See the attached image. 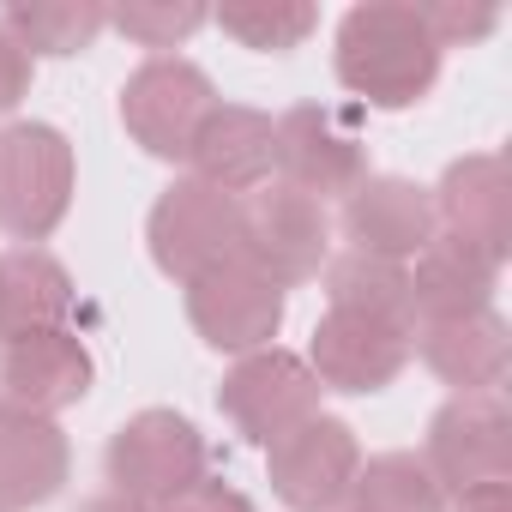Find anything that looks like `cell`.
Returning <instances> with one entry per match:
<instances>
[{"label": "cell", "mask_w": 512, "mask_h": 512, "mask_svg": "<svg viewBox=\"0 0 512 512\" xmlns=\"http://www.w3.org/2000/svg\"><path fill=\"white\" fill-rule=\"evenodd\" d=\"M31 55L19 49V37L7 31V25H0V115H13L25 97H31Z\"/></svg>", "instance_id": "83f0119b"}, {"label": "cell", "mask_w": 512, "mask_h": 512, "mask_svg": "<svg viewBox=\"0 0 512 512\" xmlns=\"http://www.w3.org/2000/svg\"><path fill=\"white\" fill-rule=\"evenodd\" d=\"M19 37V49L37 61V55H85L103 31H109V7L97 0H19V7L0 13Z\"/></svg>", "instance_id": "7402d4cb"}, {"label": "cell", "mask_w": 512, "mask_h": 512, "mask_svg": "<svg viewBox=\"0 0 512 512\" xmlns=\"http://www.w3.org/2000/svg\"><path fill=\"white\" fill-rule=\"evenodd\" d=\"M326 308L338 314H362L398 332H416V308H410V266L398 260H374V253H332L326 260Z\"/></svg>", "instance_id": "44dd1931"}, {"label": "cell", "mask_w": 512, "mask_h": 512, "mask_svg": "<svg viewBox=\"0 0 512 512\" xmlns=\"http://www.w3.org/2000/svg\"><path fill=\"white\" fill-rule=\"evenodd\" d=\"M211 19L223 25V37H235L241 49H260V55H290L320 25V13L308 0H229Z\"/></svg>", "instance_id": "cb8c5ba5"}, {"label": "cell", "mask_w": 512, "mask_h": 512, "mask_svg": "<svg viewBox=\"0 0 512 512\" xmlns=\"http://www.w3.org/2000/svg\"><path fill=\"white\" fill-rule=\"evenodd\" d=\"M452 512H512V488L506 482H482V488H464L446 500Z\"/></svg>", "instance_id": "f1b7e54d"}, {"label": "cell", "mask_w": 512, "mask_h": 512, "mask_svg": "<svg viewBox=\"0 0 512 512\" xmlns=\"http://www.w3.org/2000/svg\"><path fill=\"white\" fill-rule=\"evenodd\" d=\"M344 512H446V494L416 452H380L356 470Z\"/></svg>", "instance_id": "603a6c76"}, {"label": "cell", "mask_w": 512, "mask_h": 512, "mask_svg": "<svg viewBox=\"0 0 512 512\" xmlns=\"http://www.w3.org/2000/svg\"><path fill=\"white\" fill-rule=\"evenodd\" d=\"M79 512H151V506H139V500H127V494H91Z\"/></svg>", "instance_id": "f546056e"}, {"label": "cell", "mask_w": 512, "mask_h": 512, "mask_svg": "<svg viewBox=\"0 0 512 512\" xmlns=\"http://www.w3.org/2000/svg\"><path fill=\"white\" fill-rule=\"evenodd\" d=\"M302 362L314 368L320 392H356V398H368V392H386V386L404 374V362H410V332L326 308Z\"/></svg>", "instance_id": "4fadbf2b"}, {"label": "cell", "mask_w": 512, "mask_h": 512, "mask_svg": "<svg viewBox=\"0 0 512 512\" xmlns=\"http://www.w3.org/2000/svg\"><path fill=\"white\" fill-rule=\"evenodd\" d=\"M163 512H260V506H253L241 488H229L223 476H199L187 494H175Z\"/></svg>", "instance_id": "4316f807"}, {"label": "cell", "mask_w": 512, "mask_h": 512, "mask_svg": "<svg viewBox=\"0 0 512 512\" xmlns=\"http://www.w3.org/2000/svg\"><path fill=\"white\" fill-rule=\"evenodd\" d=\"M181 290H187L193 332L211 350H223V356L272 350V338L284 326V308H290L284 290L266 272H253L241 253H235V260H223V266H211V272H199V278H187Z\"/></svg>", "instance_id": "ba28073f"}, {"label": "cell", "mask_w": 512, "mask_h": 512, "mask_svg": "<svg viewBox=\"0 0 512 512\" xmlns=\"http://www.w3.org/2000/svg\"><path fill=\"white\" fill-rule=\"evenodd\" d=\"M91 380H97V362L67 326L0 338V398L19 410L61 416L67 404H79L91 392Z\"/></svg>", "instance_id": "5bb4252c"}, {"label": "cell", "mask_w": 512, "mask_h": 512, "mask_svg": "<svg viewBox=\"0 0 512 512\" xmlns=\"http://www.w3.org/2000/svg\"><path fill=\"white\" fill-rule=\"evenodd\" d=\"M73 470V446L55 416L19 410L0 398V512H25L61 494Z\"/></svg>", "instance_id": "e0dca14e"}, {"label": "cell", "mask_w": 512, "mask_h": 512, "mask_svg": "<svg viewBox=\"0 0 512 512\" xmlns=\"http://www.w3.org/2000/svg\"><path fill=\"white\" fill-rule=\"evenodd\" d=\"M332 67H338V85L356 91L362 103L416 109L440 79V43L422 25V7H410V0H368V7L344 13Z\"/></svg>", "instance_id": "6da1fadb"}, {"label": "cell", "mask_w": 512, "mask_h": 512, "mask_svg": "<svg viewBox=\"0 0 512 512\" xmlns=\"http://www.w3.org/2000/svg\"><path fill=\"white\" fill-rule=\"evenodd\" d=\"M73 145L49 121H13L0 133V229L19 235V247L49 241L73 211Z\"/></svg>", "instance_id": "7a4b0ae2"}, {"label": "cell", "mask_w": 512, "mask_h": 512, "mask_svg": "<svg viewBox=\"0 0 512 512\" xmlns=\"http://www.w3.org/2000/svg\"><path fill=\"white\" fill-rule=\"evenodd\" d=\"M434 235H440L434 199H428V187H416L404 175H368L344 199V241H350V253H374V260L410 266Z\"/></svg>", "instance_id": "9a60e30c"}, {"label": "cell", "mask_w": 512, "mask_h": 512, "mask_svg": "<svg viewBox=\"0 0 512 512\" xmlns=\"http://www.w3.org/2000/svg\"><path fill=\"white\" fill-rule=\"evenodd\" d=\"M103 470H109V494L163 512L175 494H187L205 476V434L181 410H139L109 434Z\"/></svg>", "instance_id": "3957f363"}, {"label": "cell", "mask_w": 512, "mask_h": 512, "mask_svg": "<svg viewBox=\"0 0 512 512\" xmlns=\"http://www.w3.org/2000/svg\"><path fill=\"white\" fill-rule=\"evenodd\" d=\"M109 25L139 43V49H175L187 43L199 25H211V13L199 7V0H127V7H109Z\"/></svg>", "instance_id": "d4e9b609"}, {"label": "cell", "mask_w": 512, "mask_h": 512, "mask_svg": "<svg viewBox=\"0 0 512 512\" xmlns=\"http://www.w3.org/2000/svg\"><path fill=\"white\" fill-rule=\"evenodd\" d=\"M410 350L452 386V398L458 392H500L506 362H512V338H506V320L494 308L464 314V320H416Z\"/></svg>", "instance_id": "ac0fdd59"}, {"label": "cell", "mask_w": 512, "mask_h": 512, "mask_svg": "<svg viewBox=\"0 0 512 512\" xmlns=\"http://www.w3.org/2000/svg\"><path fill=\"white\" fill-rule=\"evenodd\" d=\"M428 199H434L440 235L506 266V253H512V175L494 151H470V157L446 163V175Z\"/></svg>", "instance_id": "7c38bea8"}, {"label": "cell", "mask_w": 512, "mask_h": 512, "mask_svg": "<svg viewBox=\"0 0 512 512\" xmlns=\"http://www.w3.org/2000/svg\"><path fill=\"white\" fill-rule=\"evenodd\" d=\"M217 410L229 416V428L253 446H272L278 434H290L296 422L320 416V380L302 356L290 350H253L235 356V368L217 386Z\"/></svg>", "instance_id": "9c48e42d"}, {"label": "cell", "mask_w": 512, "mask_h": 512, "mask_svg": "<svg viewBox=\"0 0 512 512\" xmlns=\"http://www.w3.org/2000/svg\"><path fill=\"white\" fill-rule=\"evenodd\" d=\"M187 169L193 181L235 193V199L260 193L272 181V115L247 109V103H217L187 145Z\"/></svg>", "instance_id": "2e32d148"}, {"label": "cell", "mask_w": 512, "mask_h": 512, "mask_svg": "<svg viewBox=\"0 0 512 512\" xmlns=\"http://www.w3.org/2000/svg\"><path fill=\"white\" fill-rule=\"evenodd\" d=\"M422 25L434 31V43H440V55H446V49H470V43L494 37L500 7H494V0H428V7H422Z\"/></svg>", "instance_id": "484cf974"}, {"label": "cell", "mask_w": 512, "mask_h": 512, "mask_svg": "<svg viewBox=\"0 0 512 512\" xmlns=\"http://www.w3.org/2000/svg\"><path fill=\"white\" fill-rule=\"evenodd\" d=\"M494 284H500V266L488 253L452 241V235H434L410 260V308H416V320L482 314V308H494Z\"/></svg>", "instance_id": "d6986e66"}, {"label": "cell", "mask_w": 512, "mask_h": 512, "mask_svg": "<svg viewBox=\"0 0 512 512\" xmlns=\"http://www.w3.org/2000/svg\"><path fill=\"white\" fill-rule=\"evenodd\" d=\"M356 470H362V446H356V428L338 416H308L266 446L272 494L290 512H344Z\"/></svg>", "instance_id": "8fae6325"}, {"label": "cell", "mask_w": 512, "mask_h": 512, "mask_svg": "<svg viewBox=\"0 0 512 512\" xmlns=\"http://www.w3.org/2000/svg\"><path fill=\"white\" fill-rule=\"evenodd\" d=\"M73 314V278L49 247H7L0 253V338L55 332Z\"/></svg>", "instance_id": "ffe728a7"}, {"label": "cell", "mask_w": 512, "mask_h": 512, "mask_svg": "<svg viewBox=\"0 0 512 512\" xmlns=\"http://www.w3.org/2000/svg\"><path fill=\"white\" fill-rule=\"evenodd\" d=\"M272 181L308 193V199H350L368 181L362 139L320 103H296L272 121Z\"/></svg>", "instance_id": "30bf717a"}, {"label": "cell", "mask_w": 512, "mask_h": 512, "mask_svg": "<svg viewBox=\"0 0 512 512\" xmlns=\"http://www.w3.org/2000/svg\"><path fill=\"white\" fill-rule=\"evenodd\" d=\"M211 109H217L211 79L181 55H151L121 85V127L145 157H163V163H187V145Z\"/></svg>", "instance_id": "52a82bcc"}, {"label": "cell", "mask_w": 512, "mask_h": 512, "mask_svg": "<svg viewBox=\"0 0 512 512\" xmlns=\"http://www.w3.org/2000/svg\"><path fill=\"white\" fill-rule=\"evenodd\" d=\"M422 464L446 500L464 488H482V482H506L512 476V410H506V398L500 392L446 398L428 422Z\"/></svg>", "instance_id": "8992f818"}, {"label": "cell", "mask_w": 512, "mask_h": 512, "mask_svg": "<svg viewBox=\"0 0 512 512\" xmlns=\"http://www.w3.org/2000/svg\"><path fill=\"white\" fill-rule=\"evenodd\" d=\"M145 241H151V266L163 278L187 284L241 253V199L181 175L157 193V205L145 217Z\"/></svg>", "instance_id": "5b68a950"}, {"label": "cell", "mask_w": 512, "mask_h": 512, "mask_svg": "<svg viewBox=\"0 0 512 512\" xmlns=\"http://www.w3.org/2000/svg\"><path fill=\"white\" fill-rule=\"evenodd\" d=\"M241 260L278 290L314 284L332 260V211L284 181H266L241 199Z\"/></svg>", "instance_id": "277c9868"}]
</instances>
